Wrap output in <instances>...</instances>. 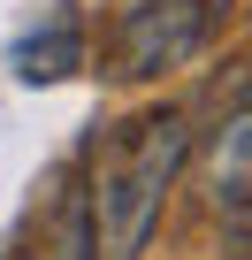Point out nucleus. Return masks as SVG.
Here are the masks:
<instances>
[{
    "label": "nucleus",
    "mask_w": 252,
    "mask_h": 260,
    "mask_svg": "<svg viewBox=\"0 0 252 260\" xmlns=\"http://www.w3.org/2000/svg\"><path fill=\"white\" fill-rule=\"evenodd\" d=\"M191 161V115L184 107H146L107 138V153L92 161V191H84V260H146L161 207L176 191Z\"/></svg>",
    "instance_id": "1"
},
{
    "label": "nucleus",
    "mask_w": 252,
    "mask_h": 260,
    "mask_svg": "<svg viewBox=\"0 0 252 260\" xmlns=\"http://www.w3.org/2000/svg\"><path fill=\"white\" fill-rule=\"evenodd\" d=\"M206 0H130L115 23V77H161L206 46Z\"/></svg>",
    "instance_id": "2"
},
{
    "label": "nucleus",
    "mask_w": 252,
    "mask_h": 260,
    "mask_svg": "<svg viewBox=\"0 0 252 260\" xmlns=\"http://www.w3.org/2000/svg\"><path fill=\"white\" fill-rule=\"evenodd\" d=\"M214 207H229V214H244L252 207V100L222 122V138H214Z\"/></svg>",
    "instance_id": "3"
},
{
    "label": "nucleus",
    "mask_w": 252,
    "mask_h": 260,
    "mask_svg": "<svg viewBox=\"0 0 252 260\" xmlns=\"http://www.w3.org/2000/svg\"><path fill=\"white\" fill-rule=\"evenodd\" d=\"M77 61H84V39H77V23H54L46 39L16 46V77H31V84H54V77H69Z\"/></svg>",
    "instance_id": "4"
}]
</instances>
